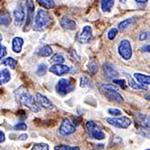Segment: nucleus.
Returning <instances> with one entry per match:
<instances>
[{"mask_svg":"<svg viewBox=\"0 0 150 150\" xmlns=\"http://www.w3.org/2000/svg\"><path fill=\"white\" fill-rule=\"evenodd\" d=\"M15 97L22 105L29 108L31 111L37 113L40 111V106L36 102L35 98L27 91L25 87H19L15 90Z\"/></svg>","mask_w":150,"mask_h":150,"instance_id":"f257e3e1","label":"nucleus"},{"mask_svg":"<svg viewBox=\"0 0 150 150\" xmlns=\"http://www.w3.org/2000/svg\"><path fill=\"white\" fill-rule=\"evenodd\" d=\"M49 23V16L48 13L43 9H39L36 13L34 19V30L36 31H43L47 27Z\"/></svg>","mask_w":150,"mask_h":150,"instance_id":"f03ea898","label":"nucleus"},{"mask_svg":"<svg viewBox=\"0 0 150 150\" xmlns=\"http://www.w3.org/2000/svg\"><path fill=\"white\" fill-rule=\"evenodd\" d=\"M56 92L59 93L60 95H65V94H68L71 91L74 90V83L72 79H66L62 78L57 82L56 84Z\"/></svg>","mask_w":150,"mask_h":150,"instance_id":"7ed1b4c3","label":"nucleus"},{"mask_svg":"<svg viewBox=\"0 0 150 150\" xmlns=\"http://www.w3.org/2000/svg\"><path fill=\"white\" fill-rule=\"evenodd\" d=\"M86 128L89 135L96 140H103L105 138V134L99 126L94 121H88L86 123Z\"/></svg>","mask_w":150,"mask_h":150,"instance_id":"20e7f679","label":"nucleus"},{"mask_svg":"<svg viewBox=\"0 0 150 150\" xmlns=\"http://www.w3.org/2000/svg\"><path fill=\"white\" fill-rule=\"evenodd\" d=\"M118 53L124 60H129L132 57V47L127 39L120 41L119 45H118Z\"/></svg>","mask_w":150,"mask_h":150,"instance_id":"39448f33","label":"nucleus"},{"mask_svg":"<svg viewBox=\"0 0 150 150\" xmlns=\"http://www.w3.org/2000/svg\"><path fill=\"white\" fill-rule=\"evenodd\" d=\"M107 122L118 128H127L131 125V119L126 116H120V117H110L107 118Z\"/></svg>","mask_w":150,"mask_h":150,"instance_id":"423d86ee","label":"nucleus"},{"mask_svg":"<svg viewBox=\"0 0 150 150\" xmlns=\"http://www.w3.org/2000/svg\"><path fill=\"white\" fill-rule=\"evenodd\" d=\"M26 7H27V15H26V20H25V25H24V31H26L30 26L31 22L34 17V2L33 0H27L26 1Z\"/></svg>","mask_w":150,"mask_h":150,"instance_id":"0eeeda50","label":"nucleus"},{"mask_svg":"<svg viewBox=\"0 0 150 150\" xmlns=\"http://www.w3.org/2000/svg\"><path fill=\"white\" fill-rule=\"evenodd\" d=\"M75 130H76V127L68 119H64L59 127V133L62 136H68V135L74 133Z\"/></svg>","mask_w":150,"mask_h":150,"instance_id":"6e6552de","label":"nucleus"},{"mask_svg":"<svg viewBox=\"0 0 150 150\" xmlns=\"http://www.w3.org/2000/svg\"><path fill=\"white\" fill-rule=\"evenodd\" d=\"M13 16H14V24L16 26H20L23 23L24 17H25V12H24V8L22 4H18L16 6V8L14 9L13 12Z\"/></svg>","mask_w":150,"mask_h":150,"instance_id":"1a4fd4ad","label":"nucleus"},{"mask_svg":"<svg viewBox=\"0 0 150 150\" xmlns=\"http://www.w3.org/2000/svg\"><path fill=\"white\" fill-rule=\"evenodd\" d=\"M49 71L53 74L57 75V76H62V75L69 73L70 67L64 64H54L49 68Z\"/></svg>","mask_w":150,"mask_h":150,"instance_id":"9d476101","label":"nucleus"},{"mask_svg":"<svg viewBox=\"0 0 150 150\" xmlns=\"http://www.w3.org/2000/svg\"><path fill=\"white\" fill-rule=\"evenodd\" d=\"M92 39V28L90 26H84L81 34L79 35L78 40L80 43H88Z\"/></svg>","mask_w":150,"mask_h":150,"instance_id":"9b49d317","label":"nucleus"},{"mask_svg":"<svg viewBox=\"0 0 150 150\" xmlns=\"http://www.w3.org/2000/svg\"><path fill=\"white\" fill-rule=\"evenodd\" d=\"M35 100L38 105L42 106V107L46 108V109H53V108H54V105L52 104L51 101H50L46 96L42 95L41 93H36Z\"/></svg>","mask_w":150,"mask_h":150,"instance_id":"f8f14e48","label":"nucleus"},{"mask_svg":"<svg viewBox=\"0 0 150 150\" xmlns=\"http://www.w3.org/2000/svg\"><path fill=\"white\" fill-rule=\"evenodd\" d=\"M103 72H104V75H105L108 79H114L118 74V72L116 71V69L113 67V65L108 63V62H106V63L103 65Z\"/></svg>","mask_w":150,"mask_h":150,"instance_id":"ddd939ff","label":"nucleus"},{"mask_svg":"<svg viewBox=\"0 0 150 150\" xmlns=\"http://www.w3.org/2000/svg\"><path fill=\"white\" fill-rule=\"evenodd\" d=\"M60 25L62 28L68 29V30H74L76 28V22L74 20H72L71 18H69L68 16H63L60 20Z\"/></svg>","mask_w":150,"mask_h":150,"instance_id":"4468645a","label":"nucleus"},{"mask_svg":"<svg viewBox=\"0 0 150 150\" xmlns=\"http://www.w3.org/2000/svg\"><path fill=\"white\" fill-rule=\"evenodd\" d=\"M135 119H136V122L140 126L149 129V116L141 114V113H137L136 116H135Z\"/></svg>","mask_w":150,"mask_h":150,"instance_id":"2eb2a0df","label":"nucleus"},{"mask_svg":"<svg viewBox=\"0 0 150 150\" xmlns=\"http://www.w3.org/2000/svg\"><path fill=\"white\" fill-rule=\"evenodd\" d=\"M123 74L126 76L127 81H128V85L131 87L132 89H136V90H144V89H146V87H144V86H142L141 84L137 83V82L131 77V75H129L128 73H126V72H123Z\"/></svg>","mask_w":150,"mask_h":150,"instance_id":"dca6fc26","label":"nucleus"},{"mask_svg":"<svg viewBox=\"0 0 150 150\" xmlns=\"http://www.w3.org/2000/svg\"><path fill=\"white\" fill-rule=\"evenodd\" d=\"M105 96L110 101H114V102L118 103L123 102V97L118 92H116V91H107V92H105Z\"/></svg>","mask_w":150,"mask_h":150,"instance_id":"f3484780","label":"nucleus"},{"mask_svg":"<svg viewBox=\"0 0 150 150\" xmlns=\"http://www.w3.org/2000/svg\"><path fill=\"white\" fill-rule=\"evenodd\" d=\"M23 39L21 37H14L12 40V50L15 53H20L22 50Z\"/></svg>","mask_w":150,"mask_h":150,"instance_id":"a211bd4d","label":"nucleus"},{"mask_svg":"<svg viewBox=\"0 0 150 150\" xmlns=\"http://www.w3.org/2000/svg\"><path fill=\"white\" fill-rule=\"evenodd\" d=\"M134 77L139 83H141L142 86L146 87L149 86L150 84V77L148 75H145V74H141V73H134Z\"/></svg>","mask_w":150,"mask_h":150,"instance_id":"6ab92c4d","label":"nucleus"},{"mask_svg":"<svg viewBox=\"0 0 150 150\" xmlns=\"http://www.w3.org/2000/svg\"><path fill=\"white\" fill-rule=\"evenodd\" d=\"M10 79H11V74L8 69L4 68L0 70V85H3V84L9 82Z\"/></svg>","mask_w":150,"mask_h":150,"instance_id":"aec40b11","label":"nucleus"},{"mask_svg":"<svg viewBox=\"0 0 150 150\" xmlns=\"http://www.w3.org/2000/svg\"><path fill=\"white\" fill-rule=\"evenodd\" d=\"M37 53L38 55H40L42 57H48V56H51L53 51H52V48L49 45H44V46H42L38 49Z\"/></svg>","mask_w":150,"mask_h":150,"instance_id":"412c9836","label":"nucleus"},{"mask_svg":"<svg viewBox=\"0 0 150 150\" xmlns=\"http://www.w3.org/2000/svg\"><path fill=\"white\" fill-rule=\"evenodd\" d=\"M100 4L103 12H110L114 5V0H101Z\"/></svg>","mask_w":150,"mask_h":150,"instance_id":"4be33fe9","label":"nucleus"},{"mask_svg":"<svg viewBox=\"0 0 150 150\" xmlns=\"http://www.w3.org/2000/svg\"><path fill=\"white\" fill-rule=\"evenodd\" d=\"M2 64L5 65V66H8L9 68H11V69H15L16 65H17V62H16V60L14 59V58L7 57V58H5V59H3Z\"/></svg>","mask_w":150,"mask_h":150,"instance_id":"5701e85b","label":"nucleus"},{"mask_svg":"<svg viewBox=\"0 0 150 150\" xmlns=\"http://www.w3.org/2000/svg\"><path fill=\"white\" fill-rule=\"evenodd\" d=\"M37 3L46 9H51L55 6V3L53 0H37Z\"/></svg>","mask_w":150,"mask_h":150,"instance_id":"b1692460","label":"nucleus"},{"mask_svg":"<svg viewBox=\"0 0 150 150\" xmlns=\"http://www.w3.org/2000/svg\"><path fill=\"white\" fill-rule=\"evenodd\" d=\"M11 23V17L8 13L0 14V24L3 26H8Z\"/></svg>","mask_w":150,"mask_h":150,"instance_id":"393cba45","label":"nucleus"},{"mask_svg":"<svg viewBox=\"0 0 150 150\" xmlns=\"http://www.w3.org/2000/svg\"><path fill=\"white\" fill-rule=\"evenodd\" d=\"M133 21H134V18H129V19H126V20L122 21V22H120L119 24H118V30L120 31H123L125 30L128 26L131 25V24L133 23Z\"/></svg>","mask_w":150,"mask_h":150,"instance_id":"a878e982","label":"nucleus"},{"mask_svg":"<svg viewBox=\"0 0 150 150\" xmlns=\"http://www.w3.org/2000/svg\"><path fill=\"white\" fill-rule=\"evenodd\" d=\"M64 61H65V58L60 53H56V54H54L51 57V62L55 64H63Z\"/></svg>","mask_w":150,"mask_h":150,"instance_id":"bb28decb","label":"nucleus"},{"mask_svg":"<svg viewBox=\"0 0 150 150\" xmlns=\"http://www.w3.org/2000/svg\"><path fill=\"white\" fill-rule=\"evenodd\" d=\"M80 86L81 87H92V81L88 76H82L80 79Z\"/></svg>","mask_w":150,"mask_h":150,"instance_id":"cd10ccee","label":"nucleus"},{"mask_svg":"<svg viewBox=\"0 0 150 150\" xmlns=\"http://www.w3.org/2000/svg\"><path fill=\"white\" fill-rule=\"evenodd\" d=\"M55 150H80L77 146H69V145H57L54 147Z\"/></svg>","mask_w":150,"mask_h":150,"instance_id":"c85d7f7f","label":"nucleus"},{"mask_svg":"<svg viewBox=\"0 0 150 150\" xmlns=\"http://www.w3.org/2000/svg\"><path fill=\"white\" fill-rule=\"evenodd\" d=\"M46 71H47V65L42 63L38 66L37 70H36V74L39 75V76H42V75H44L45 73H46Z\"/></svg>","mask_w":150,"mask_h":150,"instance_id":"c756f323","label":"nucleus"},{"mask_svg":"<svg viewBox=\"0 0 150 150\" xmlns=\"http://www.w3.org/2000/svg\"><path fill=\"white\" fill-rule=\"evenodd\" d=\"M88 70H89V72H90V74H92V75L96 74V72L98 71V66L95 61H91L90 63H89Z\"/></svg>","mask_w":150,"mask_h":150,"instance_id":"7c9ffc66","label":"nucleus"},{"mask_svg":"<svg viewBox=\"0 0 150 150\" xmlns=\"http://www.w3.org/2000/svg\"><path fill=\"white\" fill-rule=\"evenodd\" d=\"M31 150H49V146L46 143H37L33 145Z\"/></svg>","mask_w":150,"mask_h":150,"instance_id":"2f4dec72","label":"nucleus"},{"mask_svg":"<svg viewBox=\"0 0 150 150\" xmlns=\"http://www.w3.org/2000/svg\"><path fill=\"white\" fill-rule=\"evenodd\" d=\"M101 89L105 92H107V91H116L117 92V87L111 85V84H103V85H101Z\"/></svg>","mask_w":150,"mask_h":150,"instance_id":"473e14b6","label":"nucleus"},{"mask_svg":"<svg viewBox=\"0 0 150 150\" xmlns=\"http://www.w3.org/2000/svg\"><path fill=\"white\" fill-rule=\"evenodd\" d=\"M117 34H118V29L117 28H111L107 33V37H108V39L113 40L116 36H117Z\"/></svg>","mask_w":150,"mask_h":150,"instance_id":"72a5a7b5","label":"nucleus"},{"mask_svg":"<svg viewBox=\"0 0 150 150\" xmlns=\"http://www.w3.org/2000/svg\"><path fill=\"white\" fill-rule=\"evenodd\" d=\"M113 82L115 84H118L122 89H125L126 88V84H125V81L123 79H113Z\"/></svg>","mask_w":150,"mask_h":150,"instance_id":"f704fd0d","label":"nucleus"},{"mask_svg":"<svg viewBox=\"0 0 150 150\" xmlns=\"http://www.w3.org/2000/svg\"><path fill=\"white\" fill-rule=\"evenodd\" d=\"M14 129L15 130H26L27 129V125L23 122H20V123H17V124L14 126Z\"/></svg>","mask_w":150,"mask_h":150,"instance_id":"c9c22d12","label":"nucleus"},{"mask_svg":"<svg viewBox=\"0 0 150 150\" xmlns=\"http://www.w3.org/2000/svg\"><path fill=\"white\" fill-rule=\"evenodd\" d=\"M108 113H109L110 115H113V116L121 115V111H120L119 109H116V108H110V109H108Z\"/></svg>","mask_w":150,"mask_h":150,"instance_id":"e433bc0d","label":"nucleus"},{"mask_svg":"<svg viewBox=\"0 0 150 150\" xmlns=\"http://www.w3.org/2000/svg\"><path fill=\"white\" fill-rule=\"evenodd\" d=\"M6 54H7L6 47L5 46H2V45H0V60H1L4 56H5Z\"/></svg>","mask_w":150,"mask_h":150,"instance_id":"4c0bfd02","label":"nucleus"},{"mask_svg":"<svg viewBox=\"0 0 150 150\" xmlns=\"http://www.w3.org/2000/svg\"><path fill=\"white\" fill-rule=\"evenodd\" d=\"M148 36H149V32H143V33H141V34L139 35V40H145V39H147L148 38Z\"/></svg>","mask_w":150,"mask_h":150,"instance_id":"58836bf2","label":"nucleus"},{"mask_svg":"<svg viewBox=\"0 0 150 150\" xmlns=\"http://www.w3.org/2000/svg\"><path fill=\"white\" fill-rule=\"evenodd\" d=\"M4 140H5V135H4V133L0 130V143L4 142Z\"/></svg>","mask_w":150,"mask_h":150,"instance_id":"ea45409f","label":"nucleus"},{"mask_svg":"<svg viewBox=\"0 0 150 150\" xmlns=\"http://www.w3.org/2000/svg\"><path fill=\"white\" fill-rule=\"evenodd\" d=\"M142 50H143L144 52H149V45L147 44V45H145V46L142 48Z\"/></svg>","mask_w":150,"mask_h":150,"instance_id":"a19ab883","label":"nucleus"},{"mask_svg":"<svg viewBox=\"0 0 150 150\" xmlns=\"http://www.w3.org/2000/svg\"><path fill=\"white\" fill-rule=\"evenodd\" d=\"M27 134H22V135H20V137H19V138H20V140H25V139H27Z\"/></svg>","mask_w":150,"mask_h":150,"instance_id":"79ce46f5","label":"nucleus"},{"mask_svg":"<svg viewBox=\"0 0 150 150\" xmlns=\"http://www.w3.org/2000/svg\"><path fill=\"white\" fill-rule=\"evenodd\" d=\"M135 1L137 2V3H140V4H144V3H146L148 0H135Z\"/></svg>","mask_w":150,"mask_h":150,"instance_id":"37998d69","label":"nucleus"},{"mask_svg":"<svg viewBox=\"0 0 150 150\" xmlns=\"http://www.w3.org/2000/svg\"><path fill=\"white\" fill-rule=\"evenodd\" d=\"M119 1H120V2H121V3H123V4H124V3H125V2H126V1H127V0H119Z\"/></svg>","mask_w":150,"mask_h":150,"instance_id":"c03bdc74","label":"nucleus"},{"mask_svg":"<svg viewBox=\"0 0 150 150\" xmlns=\"http://www.w3.org/2000/svg\"><path fill=\"white\" fill-rule=\"evenodd\" d=\"M1 41H2V35H1V33H0V43H1Z\"/></svg>","mask_w":150,"mask_h":150,"instance_id":"a18cd8bd","label":"nucleus"},{"mask_svg":"<svg viewBox=\"0 0 150 150\" xmlns=\"http://www.w3.org/2000/svg\"><path fill=\"white\" fill-rule=\"evenodd\" d=\"M145 98L148 99V100H149V95H146V96H145Z\"/></svg>","mask_w":150,"mask_h":150,"instance_id":"49530a36","label":"nucleus"},{"mask_svg":"<svg viewBox=\"0 0 150 150\" xmlns=\"http://www.w3.org/2000/svg\"><path fill=\"white\" fill-rule=\"evenodd\" d=\"M146 150H149V148H148V149H146Z\"/></svg>","mask_w":150,"mask_h":150,"instance_id":"de8ad7c7","label":"nucleus"}]
</instances>
